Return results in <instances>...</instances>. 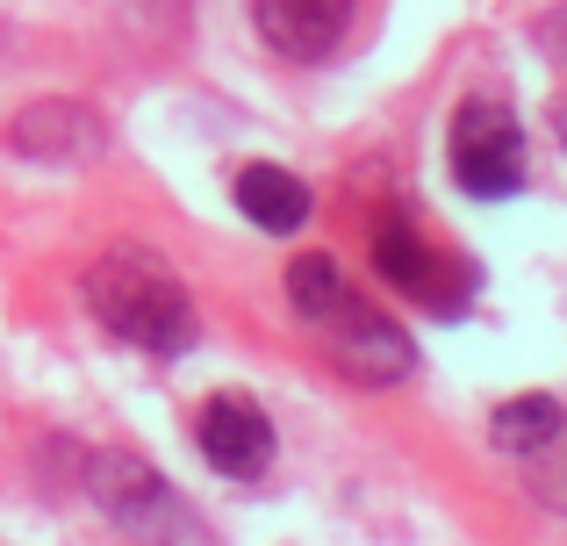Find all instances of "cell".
Listing matches in <instances>:
<instances>
[{"label":"cell","instance_id":"5","mask_svg":"<svg viewBox=\"0 0 567 546\" xmlns=\"http://www.w3.org/2000/svg\"><path fill=\"white\" fill-rule=\"evenodd\" d=\"M251 22H259V37L274 43L280 58L317 65V58H331L338 43H346L352 0H251Z\"/></svg>","mask_w":567,"mask_h":546},{"label":"cell","instance_id":"4","mask_svg":"<svg viewBox=\"0 0 567 546\" xmlns=\"http://www.w3.org/2000/svg\"><path fill=\"white\" fill-rule=\"evenodd\" d=\"M194 439H202L208 467H223L230 482H251L266 461H274V424H266V410L251 403V395H208Z\"/></svg>","mask_w":567,"mask_h":546},{"label":"cell","instance_id":"6","mask_svg":"<svg viewBox=\"0 0 567 546\" xmlns=\"http://www.w3.org/2000/svg\"><path fill=\"white\" fill-rule=\"evenodd\" d=\"M8 144L22 158L80 166V158H94L101 144H109V130H101V115L86 109V101H29V109L8 123Z\"/></svg>","mask_w":567,"mask_h":546},{"label":"cell","instance_id":"12","mask_svg":"<svg viewBox=\"0 0 567 546\" xmlns=\"http://www.w3.org/2000/svg\"><path fill=\"white\" fill-rule=\"evenodd\" d=\"M532 37H539L546 58H560V65H567V0H560V8H546L539 22H532Z\"/></svg>","mask_w":567,"mask_h":546},{"label":"cell","instance_id":"10","mask_svg":"<svg viewBox=\"0 0 567 546\" xmlns=\"http://www.w3.org/2000/svg\"><path fill=\"white\" fill-rule=\"evenodd\" d=\"M560 432H567V410L554 395H517V403H503L496 418H488V439H496L503 453H517V461H539Z\"/></svg>","mask_w":567,"mask_h":546},{"label":"cell","instance_id":"7","mask_svg":"<svg viewBox=\"0 0 567 546\" xmlns=\"http://www.w3.org/2000/svg\"><path fill=\"white\" fill-rule=\"evenodd\" d=\"M374 267H381V280H388V288H402V295H416V302H431L439 317H453V309H460V295H453V288H439V280H445V267L431 259V245L416 238V230L402 224V216L374 230Z\"/></svg>","mask_w":567,"mask_h":546},{"label":"cell","instance_id":"13","mask_svg":"<svg viewBox=\"0 0 567 546\" xmlns=\"http://www.w3.org/2000/svg\"><path fill=\"white\" fill-rule=\"evenodd\" d=\"M554 130H560V144H567V94L554 101Z\"/></svg>","mask_w":567,"mask_h":546},{"label":"cell","instance_id":"9","mask_svg":"<svg viewBox=\"0 0 567 546\" xmlns=\"http://www.w3.org/2000/svg\"><path fill=\"white\" fill-rule=\"evenodd\" d=\"M237 209L259 230H302L309 224V187L288 166H245L237 173Z\"/></svg>","mask_w":567,"mask_h":546},{"label":"cell","instance_id":"8","mask_svg":"<svg viewBox=\"0 0 567 546\" xmlns=\"http://www.w3.org/2000/svg\"><path fill=\"white\" fill-rule=\"evenodd\" d=\"M94 496L115 525H158L173 511V490L144 461H130V453H101L94 461Z\"/></svg>","mask_w":567,"mask_h":546},{"label":"cell","instance_id":"1","mask_svg":"<svg viewBox=\"0 0 567 546\" xmlns=\"http://www.w3.org/2000/svg\"><path fill=\"white\" fill-rule=\"evenodd\" d=\"M86 302L123 346L137 352H187L194 346V302L158 259L144 253H109L86 274Z\"/></svg>","mask_w":567,"mask_h":546},{"label":"cell","instance_id":"3","mask_svg":"<svg viewBox=\"0 0 567 546\" xmlns=\"http://www.w3.org/2000/svg\"><path fill=\"white\" fill-rule=\"evenodd\" d=\"M323 352H331L338 374L367 381V389H388V381H410L416 367V346L402 323H388V309L360 302V295H346V302L323 317Z\"/></svg>","mask_w":567,"mask_h":546},{"label":"cell","instance_id":"2","mask_svg":"<svg viewBox=\"0 0 567 546\" xmlns=\"http://www.w3.org/2000/svg\"><path fill=\"white\" fill-rule=\"evenodd\" d=\"M453 173L482 202L517 195L525 187V130H517V115L496 109V101H467L453 115Z\"/></svg>","mask_w":567,"mask_h":546},{"label":"cell","instance_id":"11","mask_svg":"<svg viewBox=\"0 0 567 546\" xmlns=\"http://www.w3.org/2000/svg\"><path fill=\"white\" fill-rule=\"evenodd\" d=\"M346 274H338V259L331 253H302L288 267V302H295V317H309V323H323L338 302H346Z\"/></svg>","mask_w":567,"mask_h":546}]
</instances>
